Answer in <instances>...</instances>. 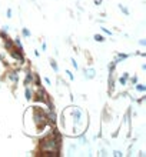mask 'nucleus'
Listing matches in <instances>:
<instances>
[{
    "mask_svg": "<svg viewBox=\"0 0 146 157\" xmlns=\"http://www.w3.org/2000/svg\"><path fill=\"white\" fill-rule=\"evenodd\" d=\"M10 16H12V10L9 9V10H7V17H10Z\"/></svg>",
    "mask_w": 146,
    "mask_h": 157,
    "instance_id": "12",
    "label": "nucleus"
},
{
    "mask_svg": "<svg viewBox=\"0 0 146 157\" xmlns=\"http://www.w3.org/2000/svg\"><path fill=\"white\" fill-rule=\"evenodd\" d=\"M95 39L98 40V41H103L105 37H103V36H99V34H95Z\"/></svg>",
    "mask_w": 146,
    "mask_h": 157,
    "instance_id": "5",
    "label": "nucleus"
},
{
    "mask_svg": "<svg viewBox=\"0 0 146 157\" xmlns=\"http://www.w3.org/2000/svg\"><path fill=\"white\" fill-rule=\"evenodd\" d=\"M9 78H10L12 81H17V74H16V73H9Z\"/></svg>",
    "mask_w": 146,
    "mask_h": 157,
    "instance_id": "3",
    "label": "nucleus"
},
{
    "mask_svg": "<svg viewBox=\"0 0 146 157\" xmlns=\"http://www.w3.org/2000/svg\"><path fill=\"white\" fill-rule=\"evenodd\" d=\"M136 89H138L139 92H145V90H146V87L143 84H138V86H136Z\"/></svg>",
    "mask_w": 146,
    "mask_h": 157,
    "instance_id": "4",
    "label": "nucleus"
},
{
    "mask_svg": "<svg viewBox=\"0 0 146 157\" xmlns=\"http://www.w3.org/2000/svg\"><path fill=\"white\" fill-rule=\"evenodd\" d=\"M120 10H123V12H125V13H129V12H127V9H125V7H123V6H120Z\"/></svg>",
    "mask_w": 146,
    "mask_h": 157,
    "instance_id": "10",
    "label": "nucleus"
},
{
    "mask_svg": "<svg viewBox=\"0 0 146 157\" xmlns=\"http://www.w3.org/2000/svg\"><path fill=\"white\" fill-rule=\"evenodd\" d=\"M59 141H60L59 136H56V138H54V134L50 136V137L43 138L40 141V150L45 153V156H57L60 146Z\"/></svg>",
    "mask_w": 146,
    "mask_h": 157,
    "instance_id": "1",
    "label": "nucleus"
},
{
    "mask_svg": "<svg viewBox=\"0 0 146 157\" xmlns=\"http://www.w3.org/2000/svg\"><path fill=\"white\" fill-rule=\"evenodd\" d=\"M34 123H36V126L37 127H45L46 126V123H47V117L42 113V111H39V110H36L34 111Z\"/></svg>",
    "mask_w": 146,
    "mask_h": 157,
    "instance_id": "2",
    "label": "nucleus"
},
{
    "mask_svg": "<svg viewBox=\"0 0 146 157\" xmlns=\"http://www.w3.org/2000/svg\"><path fill=\"white\" fill-rule=\"evenodd\" d=\"M136 81H138V77H132V83H133V84H135Z\"/></svg>",
    "mask_w": 146,
    "mask_h": 157,
    "instance_id": "11",
    "label": "nucleus"
},
{
    "mask_svg": "<svg viewBox=\"0 0 146 157\" xmlns=\"http://www.w3.org/2000/svg\"><path fill=\"white\" fill-rule=\"evenodd\" d=\"M126 78H127V73L123 76V77H120V83H122V84H125V83H126Z\"/></svg>",
    "mask_w": 146,
    "mask_h": 157,
    "instance_id": "7",
    "label": "nucleus"
},
{
    "mask_svg": "<svg viewBox=\"0 0 146 157\" xmlns=\"http://www.w3.org/2000/svg\"><path fill=\"white\" fill-rule=\"evenodd\" d=\"M23 34H25L26 37H29V36H30V33H29V30H27V29H25V30H23Z\"/></svg>",
    "mask_w": 146,
    "mask_h": 157,
    "instance_id": "8",
    "label": "nucleus"
},
{
    "mask_svg": "<svg viewBox=\"0 0 146 157\" xmlns=\"http://www.w3.org/2000/svg\"><path fill=\"white\" fill-rule=\"evenodd\" d=\"M95 1H96V3H98V4H99L100 1H102V0H95Z\"/></svg>",
    "mask_w": 146,
    "mask_h": 157,
    "instance_id": "13",
    "label": "nucleus"
},
{
    "mask_svg": "<svg viewBox=\"0 0 146 157\" xmlns=\"http://www.w3.org/2000/svg\"><path fill=\"white\" fill-rule=\"evenodd\" d=\"M26 98H27V100H30V98H32V93H30L29 89H26Z\"/></svg>",
    "mask_w": 146,
    "mask_h": 157,
    "instance_id": "6",
    "label": "nucleus"
},
{
    "mask_svg": "<svg viewBox=\"0 0 146 157\" xmlns=\"http://www.w3.org/2000/svg\"><path fill=\"white\" fill-rule=\"evenodd\" d=\"M52 67L54 69V72H57V64H56L54 61H52Z\"/></svg>",
    "mask_w": 146,
    "mask_h": 157,
    "instance_id": "9",
    "label": "nucleus"
}]
</instances>
